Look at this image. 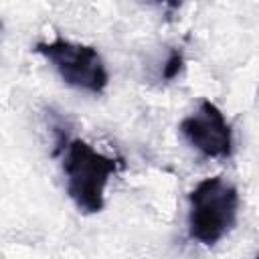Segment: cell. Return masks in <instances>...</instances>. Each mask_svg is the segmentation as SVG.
Here are the masks:
<instances>
[{"label":"cell","mask_w":259,"mask_h":259,"mask_svg":"<svg viewBox=\"0 0 259 259\" xmlns=\"http://www.w3.org/2000/svg\"><path fill=\"white\" fill-rule=\"evenodd\" d=\"M61 150L69 198L85 214L99 212L105 204V186L119 170V162L79 138L69 140Z\"/></svg>","instance_id":"cell-1"},{"label":"cell","mask_w":259,"mask_h":259,"mask_svg":"<svg viewBox=\"0 0 259 259\" xmlns=\"http://www.w3.org/2000/svg\"><path fill=\"white\" fill-rule=\"evenodd\" d=\"M239 192L223 176L200 180L188 194V235L204 247L217 245L237 223Z\"/></svg>","instance_id":"cell-2"},{"label":"cell","mask_w":259,"mask_h":259,"mask_svg":"<svg viewBox=\"0 0 259 259\" xmlns=\"http://www.w3.org/2000/svg\"><path fill=\"white\" fill-rule=\"evenodd\" d=\"M34 51L55 67V71L67 85L89 93L105 91L109 73L95 47L57 36L47 42H36Z\"/></svg>","instance_id":"cell-3"},{"label":"cell","mask_w":259,"mask_h":259,"mask_svg":"<svg viewBox=\"0 0 259 259\" xmlns=\"http://www.w3.org/2000/svg\"><path fill=\"white\" fill-rule=\"evenodd\" d=\"M184 140L208 158H229L233 154V132L225 113L210 99H202L198 109L180 121Z\"/></svg>","instance_id":"cell-4"},{"label":"cell","mask_w":259,"mask_h":259,"mask_svg":"<svg viewBox=\"0 0 259 259\" xmlns=\"http://www.w3.org/2000/svg\"><path fill=\"white\" fill-rule=\"evenodd\" d=\"M184 69V55L178 51V49H172L170 51V57L166 59L164 67H162V77L166 81H172L180 75V71Z\"/></svg>","instance_id":"cell-5"}]
</instances>
